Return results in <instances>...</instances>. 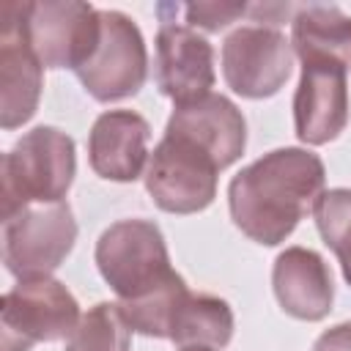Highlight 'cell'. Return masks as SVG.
<instances>
[{
  "label": "cell",
  "instance_id": "cell-1",
  "mask_svg": "<svg viewBox=\"0 0 351 351\" xmlns=\"http://www.w3.org/2000/svg\"><path fill=\"white\" fill-rule=\"evenodd\" d=\"M291 47L302 60L293 126L302 143L324 145L348 126L351 16L337 5L307 3L293 16Z\"/></svg>",
  "mask_w": 351,
  "mask_h": 351
},
{
  "label": "cell",
  "instance_id": "cell-2",
  "mask_svg": "<svg viewBox=\"0 0 351 351\" xmlns=\"http://www.w3.org/2000/svg\"><path fill=\"white\" fill-rule=\"evenodd\" d=\"M326 170L307 148H277L241 167L228 186L233 225L252 241L274 247L315 208Z\"/></svg>",
  "mask_w": 351,
  "mask_h": 351
},
{
  "label": "cell",
  "instance_id": "cell-3",
  "mask_svg": "<svg viewBox=\"0 0 351 351\" xmlns=\"http://www.w3.org/2000/svg\"><path fill=\"white\" fill-rule=\"evenodd\" d=\"M74 173V140L55 126L30 129L0 162V217L8 219L30 203H60Z\"/></svg>",
  "mask_w": 351,
  "mask_h": 351
},
{
  "label": "cell",
  "instance_id": "cell-4",
  "mask_svg": "<svg viewBox=\"0 0 351 351\" xmlns=\"http://www.w3.org/2000/svg\"><path fill=\"white\" fill-rule=\"evenodd\" d=\"M96 266L121 302L140 299L176 274L165 236L151 219H121L110 225L96 241Z\"/></svg>",
  "mask_w": 351,
  "mask_h": 351
},
{
  "label": "cell",
  "instance_id": "cell-5",
  "mask_svg": "<svg viewBox=\"0 0 351 351\" xmlns=\"http://www.w3.org/2000/svg\"><path fill=\"white\" fill-rule=\"evenodd\" d=\"M80 304L52 277L19 280L0 299V351H30L36 343L69 340L80 324Z\"/></svg>",
  "mask_w": 351,
  "mask_h": 351
},
{
  "label": "cell",
  "instance_id": "cell-6",
  "mask_svg": "<svg viewBox=\"0 0 351 351\" xmlns=\"http://www.w3.org/2000/svg\"><path fill=\"white\" fill-rule=\"evenodd\" d=\"M74 241L77 222L66 200L30 203L3 219V263L19 280L49 277Z\"/></svg>",
  "mask_w": 351,
  "mask_h": 351
},
{
  "label": "cell",
  "instance_id": "cell-7",
  "mask_svg": "<svg viewBox=\"0 0 351 351\" xmlns=\"http://www.w3.org/2000/svg\"><path fill=\"white\" fill-rule=\"evenodd\" d=\"M217 159L181 134L165 132L145 167V189L167 214H197L217 197Z\"/></svg>",
  "mask_w": 351,
  "mask_h": 351
},
{
  "label": "cell",
  "instance_id": "cell-8",
  "mask_svg": "<svg viewBox=\"0 0 351 351\" xmlns=\"http://www.w3.org/2000/svg\"><path fill=\"white\" fill-rule=\"evenodd\" d=\"M99 41L77 69V80L96 101L134 96L148 77V52L140 27L121 11H99Z\"/></svg>",
  "mask_w": 351,
  "mask_h": 351
},
{
  "label": "cell",
  "instance_id": "cell-9",
  "mask_svg": "<svg viewBox=\"0 0 351 351\" xmlns=\"http://www.w3.org/2000/svg\"><path fill=\"white\" fill-rule=\"evenodd\" d=\"M99 8L80 0L25 3V36L44 69H80L99 41Z\"/></svg>",
  "mask_w": 351,
  "mask_h": 351
},
{
  "label": "cell",
  "instance_id": "cell-10",
  "mask_svg": "<svg viewBox=\"0 0 351 351\" xmlns=\"http://www.w3.org/2000/svg\"><path fill=\"white\" fill-rule=\"evenodd\" d=\"M293 47L280 27L241 25L222 44V74L233 93L269 99L291 77Z\"/></svg>",
  "mask_w": 351,
  "mask_h": 351
},
{
  "label": "cell",
  "instance_id": "cell-11",
  "mask_svg": "<svg viewBox=\"0 0 351 351\" xmlns=\"http://www.w3.org/2000/svg\"><path fill=\"white\" fill-rule=\"evenodd\" d=\"M41 60L25 36V3L0 5V126L16 129L36 115L41 99Z\"/></svg>",
  "mask_w": 351,
  "mask_h": 351
},
{
  "label": "cell",
  "instance_id": "cell-12",
  "mask_svg": "<svg viewBox=\"0 0 351 351\" xmlns=\"http://www.w3.org/2000/svg\"><path fill=\"white\" fill-rule=\"evenodd\" d=\"M156 85L173 104H189L211 93L214 49L192 27L162 19L156 33Z\"/></svg>",
  "mask_w": 351,
  "mask_h": 351
},
{
  "label": "cell",
  "instance_id": "cell-13",
  "mask_svg": "<svg viewBox=\"0 0 351 351\" xmlns=\"http://www.w3.org/2000/svg\"><path fill=\"white\" fill-rule=\"evenodd\" d=\"M151 126L140 112L107 110L101 112L88 137V159L96 176L118 184L140 178L148 162Z\"/></svg>",
  "mask_w": 351,
  "mask_h": 351
},
{
  "label": "cell",
  "instance_id": "cell-14",
  "mask_svg": "<svg viewBox=\"0 0 351 351\" xmlns=\"http://www.w3.org/2000/svg\"><path fill=\"white\" fill-rule=\"evenodd\" d=\"M170 134H181L208 151L217 165L230 167L247 145V123L241 110L222 93H208L197 101L178 104L167 121Z\"/></svg>",
  "mask_w": 351,
  "mask_h": 351
},
{
  "label": "cell",
  "instance_id": "cell-15",
  "mask_svg": "<svg viewBox=\"0 0 351 351\" xmlns=\"http://www.w3.org/2000/svg\"><path fill=\"white\" fill-rule=\"evenodd\" d=\"M274 296L291 318L321 321L335 302L332 271L324 258L307 247H288L277 255L271 269Z\"/></svg>",
  "mask_w": 351,
  "mask_h": 351
},
{
  "label": "cell",
  "instance_id": "cell-16",
  "mask_svg": "<svg viewBox=\"0 0 351 351\" xmlns=\"http://www.w3.org/2000/svg\"><path fill=\"white\" fill-rule=\"evenodd\" d=\"M233 337V310L225 299L211 293L186 291L173 310L167 340L178 348L203 346V348H225Z\"/></svg>",
  "mask_w": 351,
  "mask_h": 351
},
{
  "label": "cell",
  "instance_id": "cell-17",
  "mask_svg": "<svg viewBox=\"0 0 351 351\" xmlns=\"http://www.w3.org/2000/svg\"><path fill=\"white\" fill-rule=\"evenodd\" d=\"M129 346L132 326L115 302L93 304L80 318L74 335L66 340V351H129Z\"/></svg>",
  "mask_w": 351,
  "mask_h": 351
},
{
  "label": "cell",
  "instance_id": "cell-18",
  "mask_svg": "<svg viewBox=\"0 0 351 351\" xmlns=\"http://www.w3.org/2000/svg\"><path fill=\"white\" fill-rule=\"evenodd\" d=\"M186 291L189 288H186L184 277L173 274L156 291H151L140 299H132V302H118V304H121V313H123L126 324L132 326V332H140L145 337H167L173 310Z\"/></svg>",
  "mask_w": 351,
  "mask_h": 351
},
{
  "label": "cell",
  "instance_id": "cell-19",
  "mask_svg": "<svg viewBox=\"0 0 351 351\" xmlns=\"http://www.w3.org/2000/svg\"><path fill=\"white\" fill-rule=\"evenodd\" d=\"M313 214L324 244L337 255L343 277L351 285V189L337 186L324 192Z\"/></svg>",
  "mask_w": 351,
  "mask_h": 351
},
{
  "label": "cell",
  "instance_id": "cell-20",
  "mask_svg": "<svg viewBox=\"0 0 351 351\" xmlns=\"http://www.w3.org/2000/svg\"><path fill=\"white\" fill-rule=\"evenodd\" d=\"M250 5L244 3H189V5H181L186 22L192 27H203V30H222L228 27L230 22H236L239 16L247 14Z\"/></svg>",
  "mask_w": 351,
  "mask_h": 351
},
{
  "label": "cell",
  "instance_id": "cell-21",
  "mask_svg": "<svg viewBox=\"0 0 351 351\" xmlns=\"http://www.w3.org/2000/svg\"><path fill=\"white\" fill-rule=\"evenodd\" d=\"M313 351H351V321L326 329L313 343Z\"/></svg>",
  "mask_w": 351,
  "mask_h": 351
},
{
  "label": "cell",
  "instance_id": "cell-22",
  "mask_svg": "<svg viewBox=\"0 0 351 351\" xmlns=\"http://www.w3.org/2000/svg\"><path fill=\"white\" fill-rule=\"evenodd\" d=\"M178 351H214V348H203V346H189V348H178Z\"/></svg>",
  "mask_w": 351,
  "mask_h": 351
}]
</instances>
